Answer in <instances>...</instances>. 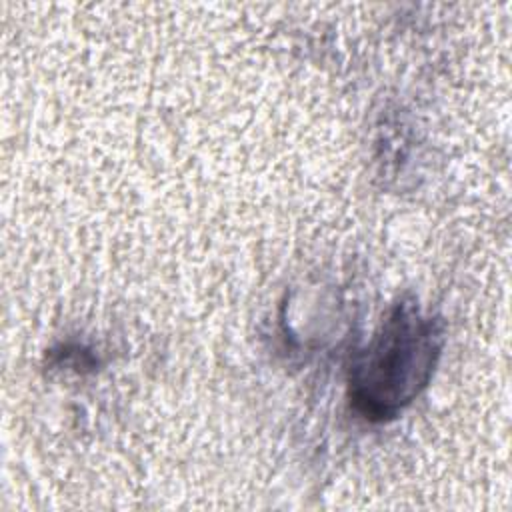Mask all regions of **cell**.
Here are the masks:
<instances>
[{"mask_svg": "<svg viewBox=\"0 0 512 512\" xmlns=\"http://www.w3.org/2000/svg\"><path fill=\"white\" fill-rule=\"evenodd\" d=\"M444 344L442 322L400 300L350 368V398L370 420L394 418L428 384Z\"/></svg>", "mask_w": 512, "mask_h": 512, "instance_id": "obj_1", "label": "cell"}]
</instances>
